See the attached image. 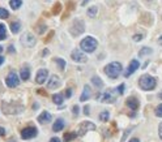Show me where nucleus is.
<instances>
[{"label":"nucleus","mask_w":162,"mask_h":142,"mask_svg":"<svg viewBox=\"0 0 162 142\" xmlns=\"http://www.w3.org/2000/svg\"><path fill=\"white\" fill-rule=\"evenodd\" d=\"M139 85L140 87L143 89L145 91H150V90H154L157 86V80L152 77L150 74H144V76L140 77L139 80Z\"/></svg>","instance_id":"1"},{"label":"nucleus","mask_w":162,"mask_h":142,"mask_svg":"<svg viewBox=\"0 0 162 142\" xmlns=\"http://www.w3.org/2000/svg\"><path fill=\"white\" fill-rule=\"evenodd\" d=\"M97 46H98V42L95 41L93 37H86V38H84L80 43L81 50H83L84 52H88V54L94 52L95 48H97Z\"/></svg>","instance_id":"2"},{"label":"nucleus","mask_w":162,"mask_h":142,"mask_svg":"<svg viewBox=\"0 0 162 142\" xmlns=\"http://www.w3.org/2000/svg\"><path fill=\"white\" fill-rule=\"evenodd\" d=\"M122 72V64L118 63V61H114V63H110L109 65L105 66V73L107 74V76L110 78H116Z\"/></svg>","instance_id":"3"},{"label":"nucleus","mask_w":162,"mask_h":142,"mask_svg":"<svg viewBox=\"0 0 162 142\" xmlns=\"http://www.w3.org/2000/svg\"><path fill=\"white\" fill-rule=\"evenodd\" d=\"M116 90H107L104 94L97 95V100H101L102 103H114L116 100Z\"/></svg>","instance_id":"4"},{"label":"nucleus","mask_w":162,"mask_h":142,"mask_svg":"<svg viewBox=\"0 0 162 142\" xmlns=\"http://www.w3.org/2000/svg\"><path fill=\"white\" fill-rule=\"evenodd\" d=\"M85 30V25H84V21L83 20H75L72 22V25L69 27V32L73 37H77L80 34H83Z\"/></svg>","instance_id":"5"},{"label":"nucleus","mask_w":162,"mask_h":142,"mask_svg":"<svg viewBox=\"0 0 162 142\" xmlns=\"http://www.w3.org/2000/svg\"><path fill=\"white\" fill-rule=\"evenodd\" d=\"M20 42H21V44H23V46L30 48V47H34V46H35L37 39H35V37H34L32 33H24L23 35H21Z\"/></svg>","instance_id":"6"},{"label":"nucleus","mask_w":162,"mask_h":142,"mask_svg":"<svg viewBox=\"0 0 162 142\" xmlns=\"http://www.w3.org/2000/svg\"><path fill=\"white\" fill-rule=\"evenodd\" d=\"M90 130H95V125L92 121H83V123L78 125L76 133H77V136L83 137L84 134H86L88 132H90Z\"/></svg>","instance_id":"7"},{"label":"nucleus","mask_w":162,"mask_h":142,"mask_svg":"<svg viewBox=\"0 0 162 142\" xmlns=\"http://www.w3.org/2000/svg\"><path fill=\"white\" fill-rule=\"evenodd\" d=\"M24 107L23 106H13V104L9 103H3V112L8 115H17L20 112H23Z\"/></svg>","instance_id":"8"},{"label":"nucleus","mask_w":162,"mask_h":142,"mask_svg":"<svg viewBox=\"0 0 162 142\" xmlns=\"http://www.w3.org/2000/svg\"><path fill=\"white\" fill-rule=\"evenodd\" d=\"M5 84L8 87H17L20 85V78L16 74V72H9L5 78Z\"/></svg>","instance_id":"9"},{"label":"nucleus","mask_w":162,"mask_h":142,"mask_svg":"<svg viewBox=\"0 0 162 142\" xmlns=\"http://www.w3.org/2000/svg\"><path fill=\"white\" fill-rule=\"evenodd\" d=\"M37 134H38V129L34 128V126H28L21 130V138L23 140H32L34 138Z\"/></svg>","instance_id":"10"},{"label":"nucleus","mask_w":162,"mask_h":142,"mask_svg":"<svg viewBox=\"0 0 162 142\" xmlns=\"http://www.w3.org/2000/svg\"><path fill=\"white\" fill-rule=\"evenodd\" d=\"M71 57H72V60L76 63H86L88 61V56L80 50H73L71 54Z\"/></svg>","instance_id":"11"},{"label":"nucleus","mask_w":162,"mask_h":142,"mask_svg":"<svg viewBox=\"0 0 162 142\" xmlns=\"http://www.w3.org/2000/svg\"><path fill=\"white\" fill-rule=\"evenodd\" d=\"M47 77H48V71L47 69H39L38 72H37L35 82L38 85H42V84H45V82H46Z\"/></svg>","instance_id":"12"},{"label":"nucleus","mask_w":162,"mask_h":142,"mask_svg":"<svg viewBox=\"0 0 162 142\" xmlns=\"http://www.w3.org/2000/svg\"><path fill=\"white\" fill-rule=\"evenodd\" d=\"M140 68V63L137 61V60H132L131 63H129V65H128V68H127V71L124 72V77L126 78H128L132 73H135L137 69Z\"/></svg>","instance_id":"13"},{"label":"nucleus","mask_w":162,"mask_h":142,"mask_svg":"<svg viewBox=\"0 0 162 142\" xmlns=\"http://www.w3.org/2000/svg\"><path fill=\"white\" fill-rule=\"evenodd\" d=\"M60 85H62V81H60V78H59L58 76H53V77L50 78V81L47 82V87L50 89V90H54V89H58Z\"/></svg>","instance_id":"14"},{"label":"nucleus","mask_w":162,"mask_h":142,"mask_svg":"<svg viewBox=\"0 0 162 142\" xmlns=\"http://www.w3.org/2000/svg\"><path fill=\"white\" fill-rule=\"evenodd\" d=\"M51 119H53V116H51L50 112L43 111L42 114L38 116V123H39V124H47V123L51 121Z\"/></svg>","instance_id":"15"},{"label":"nucleus","mask_w":162,"mask_h":142,"mask_svg":"<svg viewBox=\"0 0 162 142\" xmlns=\"http://www.w3.org/2000/svg\"><path fill=\"white\" fill-rule=\"evenodd\" d=\"M126 104L129 107V110H132V111H136V110L139 108V106H140L139 100H137L136 98H134V96H131V98H128V99H127V102H126Z\"/></svg>","instance_id":"16"},{"label":"nucleus","mask_w":162,"mask_h":142,"mask_svg":"<svg viewBox=\"0 0 162 142\" xmlns=\"http://www.w3.org/2000/svg\"><path fill=\"white\" fill-rule=\"evenodd\" d=\"M90 95H92L90 87L88 86V85H85V86H84V91H83V94H81V96H80V100H81V102H86L88 99L90 98Z\"/></svg>","instance_id":"17"},{"label":"nucleus","mask_w":162,"mask_h":142,"mask_svg":"<svg viewBox=\"0 0 162 142\" xmlns=\"http://www.w3.org/2000/svg\"><path fill=\"white\" fill-rule=\"evenodd\" d=\"M20 78L23 81H28L29 78H30V69H29V66H23V68H21Z\"/></svg>","instance_id":"18"},{"label":"nucleus","mask_w":162,"mask_h":142,"mask_svg":"<svg viewBox=\"0 0 162 142\" xmlns=\"http://www.w3.org/2000/svg\"><path fill=\"white\" fill-rule=\"evenodd\" d=\"M64 125H65V123H64L63 119H56V121L53 125V130L54 132H60V130H63Z\"/></svg>","instance_id":"19"},{"label":"nucleus","mask_w":162,"mask_h":142,"mask_svg":"<svg viewBox=\"0 0 162 142\" xmlns=\"http://www.w3.org/2000/svg\"><path fill=\"white\" fill-rule=\"evenodd\" d=\"M11 30H12L13 34H17V33L21 30V24H20L18 21L12 22V24H11Z\"/></svg>","instance_id":"20"},{"label":"nucleus","mask_w":162,"mask_h":142,"mask_svg":"<svg viewBox=\"0 0 162 142\" xmlns=\"http://www.w3.org/2000/svg\"><path fill=\"white\" fill-rule=\"evenodd\" d=\"M9 5H11V8L12 9H18L21 5H23V0H11L9 2Z\"/></svg>","instance_id":"21"},{"label":"nucleus","mask_w":162,"mask_h":142,"mask_svg":"<svg viewBox=\"0 0 162 142\" xmlns=\"http://www.w3.org/2000/svg\"><path fill=\"white\" fill-rule=\"evenodd\" d=\"M53 102H54L55 104H58V106L63 104V102H64V99H63V94H55V95L53 96Z\"/></svg>","instance_id":"22"},{"label":"nucleus","mask_w":162,"mask_h":142,"mask_svg":"<svg viewBox=\"0 0 162 142\" xmlns=\"http://www.w3.org/2000/svg\"><path fill=\"white\" fill-rule=\"evenodd\" d=\"M97 13H98V8H97V7H95V5L90 7V8L88 9V16L92 17V18H94L95 16H97Z\"/></svg>","instance_id":"23"},{"label":"nucleus","mask_w":162,"mask_h":142,"mask_svg":"<svg viewBox=\"0 0 162 142\" xmlns=\"http://www.w3.org/2000/svg\"><path fill=\"white\" fill-rule=\"evenodd\" d=\"M76 137H77V133H76V132H72V133H65L63 138H64L65 142H69V141H72V140H75Z\"/></svg>","instance_id":"24"},{"label":"nucleus","mask_w":162,"mask_h":142,"mask_svg":"<svg viewBox=\"0 0 162 142\" xmlns=\"http://www.w3.org/2000/svg\"><path fill=\"white\" fill-rule=\"evenodd\" d=\"M149 54H152V48H149V47H143L141 50H140V52H139V56L143 57V56H146V55H149Z\"/></svg>","instance_id":"25"},{"label":"nucleus","mask_w":162,"mask_h":142,"mask_svg":"<svg viewBox=\"0 0 162 142\" xmlns=\"http://www.w3.org/2000/svg\"><path fill=\"white\" fill-rule=\"evenodd\" d=\"M92 82L94 84V86H97V87H102V86H104V81H102L99 77H97V76H94L92 78Z\"/></svg>","instance_id":"26"},{"label":"nucleus","mask_w":162,"mask_h":142,"mask_svg":"<svg viewBox=\"0 0 162 142\" xmlns=\"http://www.w3.org/2000/svg\"><path fill=\"white\" fill-rule=\"evenodd\" d=\"M7 38V29L3 24H0V41H4Z\"/></svg>","instance_id":"27"},{"label":"nucleus","mask_w":162,"mask_h":142,"mask_svg":"<svg viewBox=\"0 0 162 142\" xmlns=\"http://www.w3.org/2000/svg\"><path fill=\"white\" fill-rule=\"evenodd\" d=\"M109 119H110L109 111H104V112H101L99 114V120L101 121H109Z\"/></svg>","instance_id":"28"},{"label":"nucleus","mask_w":162,"mask_h":142,"mask_svg":"<svg viewBox=\"0 0 162 142\" xmlns=\"http://www.w3.org/2000/svg\"><path fill=\"white\" fill-rule=\"evenodd\" d=\"M8 17H9V12L7 11V9H4V8H0V18L5 20V18H8Z\"/></svg>","instance_id":"29"},{"label":"nucleus","mask_w":162,"mask_h":142,"mask_svg":"<svg viewBox=\"0 0 162 142\" xmlns=\"http://www.w3.org/2000/svg\"><path fill=\"white\" fill-rule=\"evenodd\" d=\"M55 61H56V64L59 65V68H60L62 71L65 68V61L63 60V59H60V57H56V59H55Z\"/></svg>","instance_id":"30"},{"label":"nucleus","mask_w":162,"mask_h":142,"mask_svg":"<svg viewBox=\"0 0 162 142\" xmlns=\"http://www.w3.org/2000/svg\"><path fill=\"white\" fill-rule=\"evenodd\" d=\"M60 11H62V4L60 3H56L54 5V8H53V13L54 14H59V13H60Z\"/></svg>","instance_id":"31"},{"label":"nucleus","mask_w":162,"mask_h":142,"mask_svg":"<svg viewBox=\"0 0 162 142\" xmlns=\"http://www.w3.org/2000/svg\"><path fill=\"white\" fill-rule=\"evenodd\" d=\"M37 27V33L38 34H43L46 32V25H43V24H39L38 26H35Z\"/></svg>","instance_id":"32"},{"label":"nucleus","mask_w":162,"mask_h":142,"mask_svg":"<svg viewBox=\"0 0 162 142\" xmlns=\"http://www.w3.org/2000/svg\"><path fill=\"white\" fill-rule=\"evenodd\" d=\"M154 114H156L157 117H162V104H159V106L154 110Z\"/></svg>","instance_id":"33"},{"label":"nucleus","mask_w":162,"mask_h":142,"mask_svg":"<svg viewBox=\"0 0 162 142\" xmlns=\"http://www.w3.org/2000/svg\"><path fill=\"white\" fill-rule=\"evenodd\" d=\"M143 38H144V35H143V34H135V35H134V41H135V42L141 41Z\"/></svg>","instance_id":"34"},{"label":"nucleus","mask_w":162,"mask_h":142,"mask_svg":"<svg viewBox=\"0 0 162 142\" xmlns=\"http://www.w3.org/2000/svg\"><path fill=\"white\" fill-rule=\"evenodd\" d=\"M116 91H118V94H120V95H122V94L124 93V84H122L119 87H118V89H116Z\"/></svg>","instance_id":"35"},{"label":"nucleus","mask_w":162,"mask_h":142,"mask_svg":"<svg viewBox=\"0 0 162 142\" xmlns=\"http://www.w3.org/2000/svg\"><path fill=\"white\" fill-rule=\"evenodd\" d=\"M78 106H73V108H72V112H73V115H78Z\"/></svg>","instance_id":"36"},{"label":"nucleus","mask_w":162,"mask_h":142,"mask_svg":"<svg viewBox=\"0 0 162 142\" xmlns=\"http://www.w3.org/2000/svg\"><path fill=\"white\" fill-rule=\"evenodd\" d=\"M158 136H159V138L162 140V123L158 125Z\"/></svg>","instance_id":"37"},{"label":"nucleus","mask_w":162,"mask_h":142,"mask_svg":"<svg viewBox=\"0 0 162 142\" xmlns=\"http://www.w3.org/2000/svg\"><path fill=\"white\" fill-rule=\"evenodd\" d=\"M71 95H72V90H71V89H68V90L65 91V96H67V98H71Z\"/></svg>","instance_id":"38"},{"label":"nucleus","mask_w":162,"mask_h":142,"mask_svg":"<svg viewBox=\"0 0 162 142\" xmlns=\"http://www.w3.org/2000/svg\"><path fill=\"white\" fill-rule=\"evenodd\" d=\"M0 136H5V129L3 126H0Z\"/></svg>","instance_id":"39"},{"label":"nucleus","mask_w":162,"mask_h":142,"mask_svg":"<svg viewBox=\"0 0 162 142\" xmlns=\"http://www.w3.org/2000/svg\"><path fill=\"white\" fill-rule=\"evenodd\" d=\"M84 114H85V115H89V107H88V106L84 108Z\"/></svg>","instance_id":"40"},{"label":"nucleus","mask_w":162,"mask_h":142,"mask_svg":"<svg viewBox=\"0 0 162 142\" xmlns=\"http://www.w3.org/2000/svg\"><path fill=\"white\" fill-rule=\"evenodd\" d=\"M50 142H62V141L59 140V138H55V137H54V138H51V140H50Z\"/></svg>","instance_id":"41"},{"label":"nucleus","mask_w":162,"mask_h":142,"mask_svg":"<svg viewBox=\"0 0 162 142\" xmlns=\"http://www.w3.org/2000/svg\"><path fill=\"white\" fill-rule=\"evenodd\" d=\"M14 51H16V50L13 48V46H9V48H8V52H11V54H13Z\"/></svg>","instance_id":"42"},{"label":"nucleus","mask_w":162,"mask_h":142,"mask_svg":"<svg viewBox=\"0 0 162 142\" xmlns=\"http://www.w3.org/2000/svg\"><path fill=\"white\" fill-rule=\"evenodd\" d=\"M46 55H48V50H43L42 51V56H46Z\"/></svg>","instance_id":"43"},{"label":"nucleus","mask_w":162,"mask_h":142,"mask_svg":"<svg viewBox=\"0 0 162 142\" xmlns=\"http://www.w3.org/2000/svg\"><path fill=\"white\" fill-rule=\"evenodd\" d=\"M3 63H4V57H3L2 55H0V65H2Z\"/></svg>","instance_id":"44"},{"label":"nucleus","mask_w":162,"mask_h":142,"mask_svg":"<svg viewBox=\"0 0 162 142\" xmlns=\"http://www.w3.org/2000/svg\"><path fill=\"white\" fill-rule=\"evenodd\" d=\"M129 142H140L137 138H132V140H129Z\"/></svg>","instance_id":"45"},{"label":"nucleus","mask_w":162,"mask_h":142,"mask_svg":"<svg viewBox=\"0 0 162 142\" xmlns=\"http://www.w3.org/2000/svg\"><path fill=\"white\" fill-rule=\"evenodd\" d=\"M158 43L161 44V46H162V35H161V37H159V38H158Z\"/></svg>","instance_id":"46"},{"label":"nucleus","mask_w":162,"mask_h":142,"mask_svg":"<svg viewBox=\"0 0 162 142\" xmlns=\"http://www.w3.org/2000/svg\"><path fill=\"white\" fill-rule=\"evenodd\" d=\"M88 2H89V0H84V2H83V5H85V4L88 3Z\"/></svg>","instance_id":"47"},{"label":"nucleus","mask_w":162,"mask_h":142,"mask_svg":"<svg viewBox=\"0 0 162 142\" xmlns=\"http://www.w3.org/2000/svg\"><path fill=\"white\" fill-rule=\"evenodd\" d=\"M158 96H159V99H162V91L159 93V95H158Z\"/></svg>","instance_id":"48"},{"label":"nucleus","mask_w":162,"mask_h":142,"mask_svg":"<svg viewBox=\"0 0 162 142\" xmlns=\"http://www.w3.org/2000/svg\"><path fill=\"white\" fill-rule=\"evenodd\" d=\"M2 51H3V47H2V46H0V52H2Z\"/></svg>","instance_id":"49"},{"label":"nucleus","mask_w":162,"mask_h":142,"mask_svg":"<svg viewBox=\"0 0 162 142\" xmlns=\"http://www.w3.org/2000/svg\"><path fill=\"white\" fill-rule=\"evenodd\" d=\"M148 2H152V0H148Z\"/></svg>","instance_id":"50"},{"label":"nucleus","mask_w":162,"mask_h":142,"mask_svg":"<svg viewBox=\"0 0 162 142\" xmlns=\"http://www.w3.org/2000/svg\"><path fill=\"white\" fill-rule=\"evenodd\" d=\"M11 142H13V141H11Z\"/></svg>","instance_id":"51"}]
</instances>
